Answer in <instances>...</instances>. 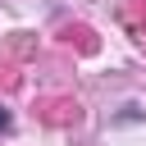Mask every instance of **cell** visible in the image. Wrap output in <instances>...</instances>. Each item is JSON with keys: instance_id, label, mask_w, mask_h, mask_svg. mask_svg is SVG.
<instances>
[{"instance_id": "6da1fadb", "label": "cell", "mask_w": 146, "mask_h": 146, "mask_svg": "<svg viewBox=\"0 0 146 146\" xmlns=\"http://www.w3.org/2000/svg\"><path fill=\"white\" fill-rule=\"evenodd\" d=\"M5 128H9V114H5V110H0V132H5Z\"/></svg>"}]
</instances>
